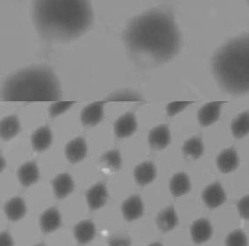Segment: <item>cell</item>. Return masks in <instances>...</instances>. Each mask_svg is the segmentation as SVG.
<instances>
[{
  "label": "cell",
  "mask_w": 249,
  "mask_h": 246,
  "mask_svg": "<svg viewBox=\"0 0 249 246\" xmlns=\"http://www.w3.org/2000/svg\"><path fill=\"white\" fill-rule=\"evenodd\" d=\"M124 40L131 52L155 61H170L179 51L180 33L171 13L151 11L135 17L126 26Z\"/></svg>",
  "instance_id": "1"
},
{
  "label": "cell",
  "mask_w": 249,
  "mask_h": 246,
  "mask_svg": "<svg viewBox=\"0 0 249 246\" xmlns=\"http://www.w3.org/2000/svg\"><path fill=\"white\" fill-rule=\"evenodd\" d=\"M33 17L43 38L64 41L77 38L90 27L93 11L85 0H39L34 3Z\"/></svg>",
  "instance_id": "2"
},
{
  "label": "cell",
  "mask_w": 249,
  "mask_h": 246,
  "mask_svg": "<svg viewBox=\"0 0 249 246\" xmlns=\"http://www.w3.org/2000/svg\"><path fill=\"white\" fill-rule=\"evenodd\" d=\"M212 71L226 92L246 94L249 88V36H240L219 48L212 59Z\"/></svg>",
  "instance_id": "3"
},
{
  "label": "cell",
  "mask_w": 249,
  "mask_h": 246,
  "mask_svg": "<svg viewBox=\"0 0 249 246\" xmlns=\"http://www.w3.org/2000/svg\"><path fill=\"white\" fill-rule=\"evenodd\" d=\"M2 99L14 102L56 101L61 97L60 82L54 73L38 66L21 70L5 80Z\"/></svg>",
  "instance_id": "4"
},
{
  "label": "cell",
  "mask_w": 249,
  "mask_h": 246,
  "mask_svg": "<svg viewBox=\"0 0 249 246\" xmlns=\"http://www.w3.org/2000/svg\"><path fill=\"white\" fill-rule=\"evenodd\" d=\"M202 198L209 208L219 207L226 201V193L219 182H213L207 186L202 193Z\"/></svg>",
  "instance_id": "5"
},
{
  "label": "cell",
  "mask_w": 249,
  "mask_h": 246,
  "mask_svg": "<svg viewBox=\"0 0 249 246\" xmlns=\"http://www.w3.org/2000/svg\"><path fill=\"white\" fill-rule=\"evenodd\" d=\"M138 128L137 119L132 113H126L119 117L115 123V133L117 137L125 138L133 134Z\"/></svg>",
  "instance_id": "6"
},
{
  "label": "cell",
  "mask_w": 249,
  "mask_h": 246,
  "mask_svg": "<svg viewBox=\"0 0 249 246\" xmlns=\"http://www.w3.org/2000/svg\"><path fill=\"white\" fill-rule=\"evenodd\" d=\"M103 115L104 102H94L83 108L81 114V120L84 125L95 126L103 120Z\"/></svg>",
  "instance_id": "7"
},
{
  "label": "cell",
  "mask_w": 249,
  "mask_h": 246,
  "mask_svg": "<svg viewBox=\"0 0 249 246\" xmlns=\"http://www.w3.org/2000/svg\"><path fill=\"white\" fill-rule=\"evenodd\" d=\"M222 105V101H213L204 105L198 113L199 123L205 127L213 124L219 119Z\"/></svg>",
  "instance_id": "8"
},
{
  "label": "cell",
  "mask_w": 249,
  "mask_h": 246,
  "mask_svg": "<svg viewBox=\"0 0 249 246\" xmlns=\"http://www.w3.org/2000/svg\"><path fill=\"white\" fill-rule=\"evenodd\" d=\"M88 148L86 142L82 137H77L69 142L65 149L66 156L71 164H77L87 156Z\"/></svg>",
  "instance_id": "9"
},
{
  "label": "cell",
  "mask_w": 249,
  "mask_h": 246,
  "mask_svg": "<svg viewBox=\"0 0 249 246\" xmlns=\"http://www.w3.org/2000/svg\"><path fill=\"white\" fill-rule=\"evenodd\" d=\"M122 212L125 219L134 221L143 214V203L138 196H132L126 199L122 205Z\"/></svg>",
  "instance_id": "10"
},
{
  "label": "cell",
  "mask_w": 249,
  "mask_h": 246,
  "mask_svg": "<svg viewBox=\"0 0 249 246\" xmlns=\"http://www.w3.org/2000/svg\"><path fill=\"white\" fill-rule=\"evenodd\" d=\"M216 164L221 172H232L239 165V156L236 150L233 148L224 149L217 157Z\"/></svg>",
  "instance_id": "11"
},
{
  "label": "cell",
  "mask_w": 249,
  "mask_h": 246,
  "mask_svg": "<svg viewBox=\"0 0 249 246\" xmlns=\"http://www.w3.org/2000/svg\"><path fill=\"white\" fill-rule=\"evenodd\" d=\"M86 197L91 210H98L103 207L107 201V189L103 183H97L87 191Z\"/></svg>",
  "instance_id": "12"
},
{
  "label": "cell",
  "mask_w": 249,
  "mask_h": 246,
  "mask_svg": "<svg viewBox=\"0 0 249 246\" xmlns=\"http://www.w3.org/2000/svg\"><path fill=\"white\" fill-rule=\"evenodd\" d=\"M53 188L56 197L63 199L73 192L74 181L69 174L63 173L53 180Z\"/></svg>",
  "instance_id": "13"
},
{
  "label": "cell",
  "mask_w": 249,
  "mask_h": 246,
  "mask_svg": "<svg viewBox=\"0 0 249 246\" xmlns=\"http://www.w3.org/2000/svg\"><path fill=\"white\" fill-rule=\"evenodd\" d=\"M191 235L196 244H203L209 240L213 235V227L210 222L205 218L195 221L191 228Z\"/></svg>",
  "instance_id": "14"
},
{
  "label": "cell",
  "mask_w": 249,
  "mask_h": 246,
  "mask_svg": "<svg viewBox=\"0 0 249 246\" xmlns=\"http://www.w3.org/2000/svg\"><path fill=\"white\" fill-rule=\"evenodd\" d=\"M171 142V133L167 126L160 125L154 128L149 134V143L156 149H163Z\"/></svg>",
  "instance_id": "15"
},
{
  "label": "cell",
  "mask_w": 249,
  "mask_h": 246,
  "mask_svg": "<svg viewBox=\"0 0 249 246\" xmlns=\"http://www.w3.org/2000/svg\"><path fill=\"white\" fill-rule=\"evenodd\" d=\"M157 176L154 164L150 162H144L138 164L134 170L135 180L140 185H147L153 181Z\"/></svg>",
  "instance_id": "16"
},
{
  "label": "cell",
  "mask_w": 249,
  "mask_h": 246,
  "mask_svg": "<svg viewBox=\"0 0 249 246\" xmlns=\"http://www.w3.org/2000/svg\"><path fill=\"white\" fill-rule=\"evenodd\" d=\"M61 225L60 212L55 208H50L40 217V227L45 233H50L59 229Z\"/></svg>",
  "instance_id": "17"
},
{
  "label": "cell",
  "mask_w": 249,
  "mask_h": 246,
  "mask_svg": "<svg viewBox=\"0 0 249 246\" xmlns=\"http://www.w3.org/2000/svg\"><path fill=\"white\" fill-rule=\"evenodd\" d=\"M18 177L22 185H32L39 180V168L34 162H27L18 168Z\"/></svg>",
  "instance_id": "18"
},
{
  "label": "cell",
  "mask_w": 249,
  "mask_h": 246,
  "mask_svg": "<svg viewBox=\"0 0 249 246\" xmlns=\"http://www.w3.org/2000/svg\"><path fill=\"white\" fill-rule=\"evenodd\" d=\"M178 224V218L175 210L172 207H168L160 212L157 217V225L160 230L168 232L174 229Z\"/></svg>",
  "instance_id": "19"
},
{
  "label": "cell",
  "mask_w": 249,
  "mask_h": 246,
  "mask_svg": "<svg viewBox=\"0 0 249 246\" xmlns=\"http://www.w3.org/2000/svg\"><path fill=\"white\" fill-rule=\"evenodd\" d=\"M53 134L48 127H41L32 135V144L35 150L41 152L46 150L51 145Z\"/></svg>",
  "instance_id": "20"
},
{
  "label": "cell",
  "mask_w": 249,
  "mask_h": 246,
  "mask_svg": "<svg viewBox=\"0 0 249 246\" xmlns=\"http://www.w3.org/2000/svg\"><path fill=\"white\" fill-rule=\"evenodd\" d=\"M4 212L10 220H19L26 214V203L21 197H13L5 203Z\"/></svg>",
  "instance_id": "21"
},
{
  "label": "cell",
  "mask_w": 249,
  "mask_h": 246,
  "mask_svg": "<svg viewBox=\"0 0 249 246\" xmlns=\"http://www.w3.org/2000/svg\"><path fill=\"white\" fill-rule=\"evenodd\" d=\"M95 226L89 220L82 221L74 227V237L81 245L88 244L95 238Z\"/></svg>",
  "instance_id": "22"
},
{
  "label": "cell",
  "mask_w": 249,
  "mask_h": 246,
  "mask_svg": "<svg viewBox=\"0 0 249 246\" xmlns=\"http://www.w3.org/2000/svg\"><path fill=\"white\" fill-rule=\"evenodd\" d=\"M191 182L188 176L185 173H178L174 175L170 181V190L173 196L181 197L189 192Z\"/></svg>",
  "instance_id": "23"
},
{
  "label": "cell",
  "mask_w": 249,
  "mask_h": 246,
  "mask_svg": "<svg viewBox=\"0 0 249 246\" xmlns=\"http://www.w3.org/2000/svg\"><path fill=\"white\" fill-rule=\"evenodd\" d=\"M20 130V123L15 115L4 118L0 124L1 137L4 140H10L15 137Z\"/></svg>",
  "instance_id": "24"
},
{
  "label": "cell",
  "mask_w": 249,
  "mask_h": 246,
  "mask_svg": "<svg viewBox=\"0 0 249 246\" xmlns=\"http://www.w3.org/2000/svg\"><path fill=\"white\" fill-rule=\"evenodd\" d=\"M231 130L236 138L245 137L249 131V113L243 112L234 119L231 124Z\"/></svg>",
  "instance_id": "25"
},
{
  "label": "cell",
  "mask_w": 249,
  "mask_h": 246,
  "mask_svg": "<svg viewBox=\"0 0 249 246\" xmlns=\"http://www.w3.org/2000/svg\"><path fill=\"white\" fill-rule=\"evenodd\" d=\"M182 150L185 156L192 157L194 159H198L203 155L204 146L200 139L198 137H193L184 143Z\"/></svg>",
  "instance_id": "26"
},
{
  "label": "cell",
  "mask_w": 249,
  "mask_h": 246,
  "mask_svg": "<svg viewBox=\"0 0 249 246\" xmlns=\"http://www.w3.org/2000/svg\"><path fill=\"white\" fill-rule=\"evenodd\" d=\"M102 161L109 168L117 170L122 166V158L118 150H109L102 157Z\"/></svg>",
  "instance_id": "27"
},
{
  "label": "cell",
  "mask_w": 249,
  "mask_h": 246,
  "mask_svg": "<svg viewBox=\"0 0 249 246\" xmlns=\"http://www.w3.org/2000/svg\"><path fill=\"white\" fill-rule=\"evenodd\" d=\"M107 100L109 101H132V102H136V101H142V99L139 96V95L132 93V92H129V91H122V92H118L114 95H110Z\"/></svg>",
  "instance_id": "28"
},
{
  "label": "cell",
  "mask_w": 249,
  "mask_h": 246,
  "mask_svg": "<svg viewBox=\"0 0 249 246\" xmlns=\"http://www.w3.org/2000/svg\"><path fill=\"white\" fill-rule=\"evenodd\" d=\"M247 236L242 230L232 231L226 239V244L229 246H244L247 245Z\"/></svg>",
  "instance_id": "29"
},
{
  "label": "cell",
  "mask_w": 249,
  "mask_h": 246,
  "mask_svg": "<svg viewBox=\"0 0 249 246\" xmlns=\"http://www.w3.org/2000/svg\"><path fill=\"white\" fill-rule=\"evenodd\" d=\"M73 105V102L64 101V102H54L49 108V115L52 117L59 116L61 114L68 111Z\"/></svg>",
  "instance_id": "30"
},
{
  "label": "cell",
  "mask_w": 249,
  "mask_h": 246,
  "mask_svg": "<svg viewBox=\"0 0 249 246\" xmlns=\"http://www.w3.org/2000/svg\"><path fill=\"white\" fill-rule=\"evenodd\" d=\"M192 102L187 101H175L172 103L168 104L166 107V112L169 116H174L177 114L183 111L185 108H187Z\"/></svg>",
  "instance_id": "31"
},
{
  "label": "cell",
  "mask_w": 249,
  "mask_h": 246,
  "mask_svg": "<svg viewBox=\"0 0 249 246\" xmlns=\"http://www.w3.org/2000/svg\"><path fill=\"white\" fill-rule=\"evenodd\" d=\"M238 211L243 219H249V197L245 196L238 203Z\"/></svg>",
  "instance_id": "32"
},
{
  "label": "cell",
  "mask_w": 249,
  "mask_h": 246,
  "mask_svg": "<svg viewBox=\"0 0 249 246\" xmlns=\"http://www.w3.org/2000/svg\"><path fill=\"white\" fill-rule=\"evenodd\" d=\"M0 245L2 246H13V240L11 235L7 232H3L0 236Z\"/></svg>",
  "instance_id": "33"
},
{
  "label": "cell",
  "mask_w": 249,
  "mask_h": 246,
  "mask_svg": "<svg viewBox=\"0 0 249 246\" xmlns=\"http://www.w3.org/2000/svg\"><path fill=\"white\" fill-rule=\"evenodd\" d=\"M110 245L112 246H126V245H129V243L125 239L116 238V239L110 240Z\"/></svg>",
  "instance_id": "34"
},
{
  "label": "cell",
  "mask_w": 249,
  "mask_h": 246,
  "mask_svg": "<svg viewBox=\"0 0 249 246\" xmlns=\"http://www.w3.org/2000/svg\"><path fill=\"white\" fill-rule=\"evenodd\" d=\"M5 165H6V163H4V157H1V170L4 169Z\"/></svg>",
  "instance_id": "35"
}]
</instances>
